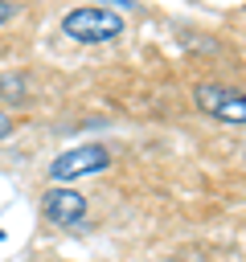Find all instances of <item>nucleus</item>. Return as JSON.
Returning a JSON list of instances; mask_svg holds the SVG:
<instances>
[{
  "label": "nucleus",
  "mask_w": 246,
  "mask_h": 262,
  "mask_svg": "<svg viewBox=\"0 0 246 262\" xmlns=\"http://www.w3.org/2000/svg\"><path fill=\"white\" fill-rule=\"evenodd\" d=\"M61 33H66L70 41H82V45L115 41V37L123 33V16L111 12V8H94V4H86V8H74V12L61 16Z\"/></svg>",
  "instance_id": "1"
},
{
  "label": "nucleus",
  "mask_w": 246,
  "mask_h": 262,
  "mask_svg": "<svg viewBox=\"0 0 246 262\" xmlns=\"http://www.w3.org/2000/svg\"><path fill=\"white\" fill-rule=\"evenodd\" d=\"M107 164H111V156H107L102 143H82V147L61 151V156L49 164V176H53V184H70V180H78V176H94V172H102Z\"/></svg>",
  "instance_id": "2"
},
{
  "label": "nucleus",
  "mask_w": 246,
  "mask_h": 262,
  "mask_svg": "<svg viewBox=\"0 0 246 262\" xmlns=\"http://www.w3.org/2000/svg\"><path fill=\"white\" fill-rule=\"evenodd\" d=\"M193 102H197L205 115L221 119V123H234V127H242V123H246V102H242V94H238V90H230V86L201 82V86L193 90Z\"/></svg>",
  "instance_id": "3"
},
{
  "label": "nucleus",
  "mask_w": 246,
  "mask_h": 262,
  "mask_svg": "<svg viewBox=\"0 0 246 262\" xmlns=\"http://www.w3.org/2000/svg\"><path fill=\"white\" fill-rule=\"evenodd\" d=\"M41 213L53 221V225H78L86 217V196L74 192L70 184H53L45 196H41Z\"/></svg>",
  "instance_id": "4"
},
{
  "label": "nucleus",
  "mask_w": 246,
  "mask_h": 262,
  "mask_svg": "<svg viewBox=\"0 0 246 262\" xmlns=\"http://www.w3.org/2000/svg\"><path fill=\"white\" fill-rule=\"evenodd\" d=\"M0 90H4L12 102H25V82H20V78H4V82H0Z\"/></svg>",
  "instance_id": "5"
},
{
  "label": "nucleus",
  "mask_w": 246,
  "mask_h": 262,
  "mask_svg": "<svg viewBox=\"0 0 246 262\" xmlns=\"http://www.w3.org/2000/svg\"><path fill=\"white\" fill-rule=\"evenodd\" d=\"M12 12H16V4H12V0H0V20H8Z\"/></svg>",
  "instance_id": "6"
},
{
  "label": "nucleus",
  "mask_w": 246,
  "mask_h": 262,
  "mask_svg": "<svg viewBox=\"0 0 246 262\" xmlns=\"http://www.w3.org/2000/svg\"><path fill=\"white\" fill-rule=\"evenodd\" d=\"M8 131H12V119H8V115H4V111H0V139H4V135H8Z\"/></svg>",
  "instance_id": "7"
},
{
  "label": "nucleus",
  "mask_w": 246,
  "mask_h": 262,
  "mask_svg": "<svg viewBox=\"0 0 246 262\" xmlns=\"http://www.w3.org/2000/svg\"><path fill=\"white\" fill-rule=\"evenodd\" d=\"M0 237H4V229H0Z\"/></svg>",
  "instance_id": "8"
}]
</instances>
